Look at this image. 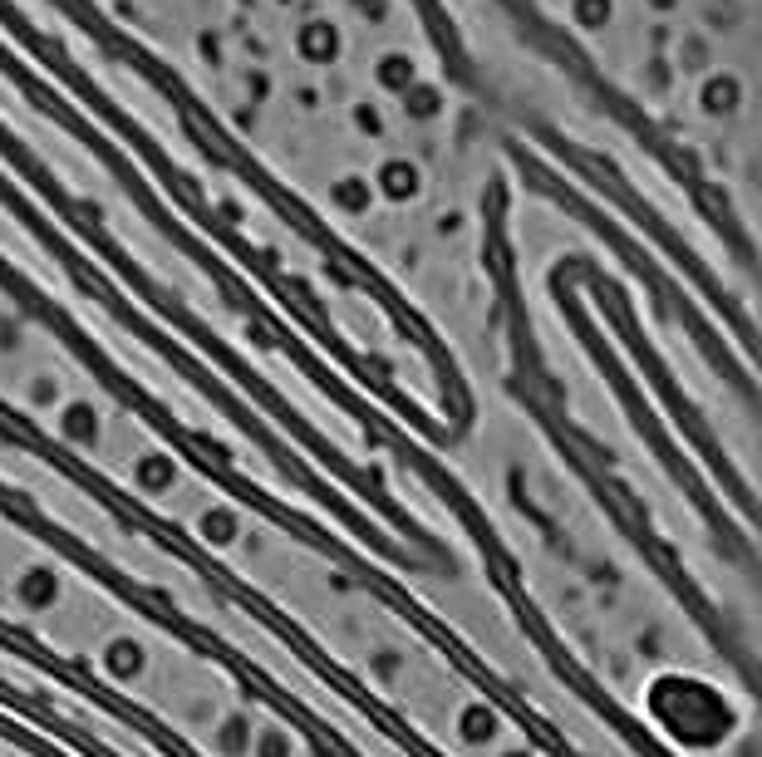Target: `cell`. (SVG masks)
I'll list each match as a JSON object with an SVG mask.
<instances>
[{"label": "cell", "mask_w": 762, "mask_h": 757, "mask_svg": "<svg viewBox=\"0 0 762 757\" xmlns=\"http://www.w3.org/2000/svg\"><path fill=\"white\" fill-rule=\"evenodd\" d=\"M335 45H340V40H335V30H330L325 20H310V25L300 30V55L305 59H330Z\"/></svg>", "instance_id": "1"}, {"label": "cell", "mask_w": 762, "mask_h": 757, "mask_svg": "<svg viewBox=\"0 0 762 757\" xmlns=\"http://www.w3.org/2000/svg\"><path fill=\"white\" fill-rule=\"evenodd\" d=\"M733 99H738V79H733V74H713V79L704 84V109L708 114L733 109Z\"/></svg>", "instance_id": "2"}, {"label": "cell", "mask_w": 762, "mask_h": 757, "mask_svg": "<svg viewBox=\"0 0 762 757\" xmlns=\"http://www.w3.org/2000/svg\"><path fill=\"white\" fill-rule=\"evenodd\" d=\"M571 10H576L581 25H605L610 20V0H571Z\"/></svg>", "instance_id": "3"}]
</instances>
